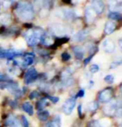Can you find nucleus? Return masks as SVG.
Segmentation results:
<instances>
[{"instance_id": "44", "label": "nucleus", "mask_w": 122, "mask_h": 127, "mask_svg": "<svg viewBox=\"0 0 122 127\" xmlns=\"http://www.w3.org/2000/svg\"><path fill=\"white\" fill-rule=\"evenodd\" d=\"M119 44H120V46H121V49H122V38H121V39H120V41H119Z\"/></svg>"}, {"instance_id": "46", "label": "nucleus", "mask_w": 122, "mask_h": 127, "mask_svg": "<svg viewBox=\"0 0 122 127\" xmlns=\"http://www.w3.org/2000/svg\"><path fill=\"white\" fill-rule=\"evenodd\" d=\"M45 127H51V126H50V124H47L46 126H45Z\"/></svg>"}, {"instance_id": "33", "label": "nucleus", "mask_w": 122, "mask_h": 127, "mask_svg": "<svg viewBox=\"0 0 122 127\" xmlns=\"http://www.w3.org/2000/svg\"><path fill=\"white\" fill-rule=\"evenodd\" d=\"M61 58H62V61L66 62V61H68V60H70L71 55L69 54L68 52H63V53L61 54Z\"/></svg>"}, {"instance_id": "20", "label": "nucleus", "mask_w": 122, "mask_h": 127, "mask_svg": "<svg viewBox=\"0 0 122 127\" xmlns=\"http://www.w3.org/2000/svg\"><path fill=\"white\" fill-rule=\"evenodd\" d=\"M108 18L113 21H116V20L118 21V20H121L122 18V15L119 13V12L111 11V12H110L108 14Z\"/></svg>"}, {"instance_id": "43", "label": "nucleus", "mask_w": 122, "mask_h": 127, "mask_svg": "<svg viewBox=\"0 0 122 127\" xmlns=\"http://www.w3.org/2000/svg\"><path fill=\"white\" fill-rule=\"evenodd\" d=\"M92 56H93V55H92V56L88 57L87 59H86V60H85V65H87V64L88 63V62H89L91 61V60H92Z\"/></svg>"}, {"instance_id": "37", "label": "nucleus", "mask_w": 122, "mask_h": 127, "mask_svg": "<svg viewBox=\"0 0 122 127\" xmlns=\"http://www.w3.org/2000/svg\"><path fill=\"white\" fill-rule=\"evenodd\" d=\"M12 3H13V2H12L11 0H3V7H4V8H9Z\"/></svg>"}, {"instance_id": "45", "label": "nucleus", "mask_w": 122, "mask_h": 127, "mask_svg": "<svg viewBox=\"0 0 122 127\" xmlns=\"http://www.w3.org/2000/svg\"><path fill=\"white\" fill-rule=\"evenodd\" d=\"M93 84H94V82H93V81H90V88L93 87Z\"/></svg>"}, {"instance_id": "48", "label": "nucleus", "mask_w": 122, "mask_h": 127, "mask_svg": "<svg viewBox=\"0 0 122 127\" xmlns=\"http://www.w3.org/2000/svg\"><path fill=\"white\" fill-rule=\"evenodd\" d=\"M11 1H12V2H13V1H14V0H11Z\"/></svg>"}, {"instance_id": "24", "label": "nucleus", "mask_w": 122, "mask_h": 127, "mask_svg": "<svg viewBox=\"0 0 122 127\" xmlns=\"http://www.w3.org/2000/svg\"><path fill=\"white\" fill-rule=\"evenodd\" d=\"M98 107H99V104H98V102L95 101V100H93V101L90 102L87 105V109L90 112L95 111L98 109Z\"/></svg>"}, {"instance_id": "26", "label": "nucleus", "mask_w": 122, "mask_h": 127, "mask_svg": "<svg viewBox=\"0 0 122 127\" xmlns=\"http://www.w3.org/2000/svg\"><path fill=\"white\" fill-rule=\"evenodd\" d=\"M73 73V70L71 68H67L66 69L65 71H63L62 73H61V77L64 80V79H66L68 77H71V75Z\"/></svg>"}, {"instance_id": "31", "label": "nucleus", "mask_w": 122, "mask_h": 127, "mask_svg": "<svg viewBox=\"0 0 122 127\" xmlns=\"http://www.w3.org/2000/svg\"><path fill=\"white\" fill-rule=\"evenodd\" d=\"M122 65V59L121 60H118V61H115L113 62L111 64V66H110V68L113 69V68H116L117 66Z\"/></svg>"}, {"instance_id": "49", "label": "nucleus", "mask_w": 122, "mask_h": 127, "mask_svg": "<svg viewBox=\"0 0 122 127\" xmlns=\"http://www.w3.org/2000/svg\"><path fill=\"white\" fill-rule=\"evenodd\" d=\"M121 127H122V124H121Z\"/></svg>"}, {"instance_id": "9", "label": "nucleus", "mask_w": 122, "mask_h": 127, "mask_svg": "<svg viewBox=\"0 0 122 127\" xmlns=\"http://www.w3.org/2000/svg\"><path fill=\"white\" fill-rule=\"evenodd\" d=\"M112 96V90L110 88H106L103 91H101L99 94V100L102 103L109 102L111 100Z\"/></svg>"}, {"instance_id": "39", "label": "nucleus", "mask_w": 122, "mask_h": 127, "mask_svg": "<svg viewBox=\"0 0 122 127\" xmlns=\"http://www.w3.org/2000/svg\"><path fill=\"white\" fill-rule=\"evenodd\" d=\"M84 95H85V90H81V91H79L78 93L76 94V98H82V97H84Z\"/></svg>"}, {"instance_id": "47", "label": "nucleus", "mask_w": 122, "mask_h": 127, "mask_svg": "<svg viewBox=\"0 0 122 127\" xmlns=\"http://www.w3.org/2000/svg\"><path fill=\"white\" fill-rule=\"evenodd\" d=\"M121 93H122V85H121Z\"/></svg>"}, {"instance_id": "38", "label": "nucleus", "mask_w": 122, "mask_h": 127, "mask_svg": "<svg viewBox=\"0 0 122 127\" xmlns=\"http://www.w3.org/2000/svg\"><path fill=\"white\" fill-rule=\"evenodd\" d=\"M39 96V93L37 92H31V94L29 95V98L30 99H34V98H37Z\"/></svg>"}, {"instance_id": "19", "label": "nucleus", "mask_w": 122, "mask_h": 127, "mask_svg": "<svg viewBox=\"0 0 122 127\" xmlns=\"http://www.w3.org/2000/svg\"><path fill=\"white\" fill-rule=\"evenodd\" d=\"M12 22V17L9 13H3L0 15V23L3 25H9Z\"/></svg>"}, {"instance_id": "36", "label": "nucleus", "mask_w": 122, "mask_h": 127, "mask_svg": "<svg viewBox=\"0 0 122 127\" xmlns=\"http://www.w3.org/2000/svg\"><path fill=\"white\" fill-rule=\"evenodd\" d=\"M22 124L23 127H29V123H28V119L25 116H22Z\"/></svg>"}, {"instance_id": "32", "label": "nucleus", "mask_w": 122, "mask_h": 127, "mask_svg": "<svg viewBox=\"0 0 122 127\" xmlns=\"http://www.w3.org/2000/svg\"><path fill=\"white\" fill-rule=\"evenodd\" d=\"M104 81H106V83L111 84V83H113V81H114V76L112 75H107L104 77Z\"/></svg>"}, {"instance_id": "22", "label": "nucleus", "mask_w": 122, "mask_h": 127, "mask_svg": "<svg viewBox=\"0 0 122 127\" xmlns=\"http://www.w3.org/2000/svg\"><path fill=\"white\" fill-rule=\"evenodd\" d=\"M49 112L47 111H45V110H42V111H39L37 113V116L39 118L40 121H46L49 117Z\"/></svg>"}, {"instance_id": "6", "label": "nucleus", "mask_w": 122, "mask_h": 127, "mask_svg": "<svg viewBox=\"0 0 122 127\" xmlns=\"http://www.w3.org/2000/svg\"><path fill=\"white\" fill-rule=\"evenodd\" d=\"M118 106V102L116 100H112L110 103H108L107 105H106L103 108V111L104 113L108 116H111L115 115V112H116V110Z\"/></svg>"}, {"instance_id": "1", "label": "nucleus", "mask_w": 122, "mask_h": 127, "mask_svg": "<svg viewBox=\"0 0 122 127\" xmlns=\"http://www.w3.org/2000/svg\"><path fill=\"white\" fill-rule=\"evenodd\" d=\"M16 13L19 18L23 21H31L34 18V10L31 3L27 2H20L16 8Z\"/></svg>"}, {"instance_id": "12", "label": "nucleus", "mask_w": 122, "mask_h": 127, "mask_svg": "<svg viewBox=\"0 0 122 127\" xmlns=\"http://www.w3.org/2000/svg\"><path fill=\"white\" fill-rule=\"evenodd\" d=\"M89 35V30L88 29H83L78 32L77 33H76L73 36V41L74 42H82L84 41L86 38L88 37Z\"/></svg>"}, {"instance_id": "29", "label": "nucleus", "mask_w": 122, "mask_h": 127, "mask_svg": "<svg viewBox=\"0 0 122 127\" xmlns=\"http://www.w3.org/2000/svg\"><path fill=\"white\" fill-rule=\"evenodd\" d=\"M99 66L96 65V64H92V66H91V67H90V71H91V73H92V74H95V73H96L98 72V71H99Z\"/></svg>"}, {"instance_id": "13", "label": "nucleus", "mask_w": 122, "mask_h": 127, "mask_svg": "<svg viewBox=\"0 0 122 127\" xmlns=\"http://www.w3.org/2000/svg\"><path fill=\"white\" fill-rule=\"evenodd\" d=\"M95 16H96V13H95V11L93 10V8L92 7H88V8L86 9L85 11V17L86 19H87V23H92L93 21L95 20Z\"/></svg>"}, {"instance_id": "17", "label": "nucleus", "mask_w": 122, "mask_h": 127, "mask_svg": "<svg viewBox=\"0 0 122 127\" xmlns=\"http://www.w3.org/2000/svg\"><path fill=\"white\" fill-rule=\"evenodd\" d=\"M72 51L74 52V55H75V57H76V59L81 60V59H82L83 57H84L85 50H84V48H83V47H78V46L74 47L73 48H72Z\"/></svg>"}, {"instance_id": "30", "label": "nucleus", "mask_w": 122, "mask_h": 127, "mask_svg": "<svg viewBox=\"0 0 122 127\" xmlns=\"http://www.w3.org/2000/svg\"><path fill=\"white\" fill-rule=\"evenodd\" d=\"M99 122H100V125L101 127H109L110 125H111V122L109 121V120H106V119L99 121Z\"/></svg>"}, {"instance_id": "21", "label": "nucleus", "mask_w": 122, "mask_h": 127, "mask_svg": "<svg viewBox=\"0 0 122 127\" xmlns=\"http://www.w3.org/2000/svg\"><path fill=\"white\" fill-rule=\"evenodd\" d=\"M23 110L26 112V113H28V115H29V116H32L33 115V107L29 102L23 103Z\"/></svg>"}, {"instance_id": "41", "label": "nucleus", "mask_w": 122, "mask_h": 127, "mask_svg": "<svg viewBox=\"0 0 122 127\" xmlns=\"http://www.w3.org/2000/svg\"><path fill=\"white\" fill-rule=\"evenodd\" d=\"M77 111H78V114L79 116H80L81 117V116H82V105L80 104L78 105V108H77Z\"/></svg>"}, {"instance_id": "8", "label": "nucleus", "mask_w": 122, "mask_h": 127, "mask_svg": "<svg viewBox=\"0 0 122 127\" xmlns=\"http://www.w3.org/2000/svg\"><path fill=\"white\" fill-rule=\"evenodd\" d=\"M92 8L95 13L97 14H101L104 12L105 3L102 0H92Z\"/></svg>"}, {"instance_id": "35", "label": "nucleus", "mask_w": 122, "mask_h": 127, "mask_svg": "<svg viewBox=\"0 0 122 127\" xmlns=\"http://www.w3.org/2000/svg\"><path fill=\"white\" fill-rule=\"evenodd\" d=\"M116 116L118 117H122V107L121 106H119L117 107L116 110V112H115Z\"/></svg>"}, {"instance_id": "15", "label": "nucleus", "mask_w": 122, "mask_h": 127, "mask_svg": "<svg viewBox=\"0 0 122 127\" xmlns=\"http://www.w3.org/2000/svg\"><path fill=\"white\" fill-rule=\"evenodd\" d=\"M7 125L10 127H22L20 121L13 115H10L7 119Z\"/></svg>"}, {"instance_id": "42", "label": "nucleus", "mask_w": 122, "mask_h": 127, "mask_svg": "<svg viewBox=\"0 0 122 127\" xmlns=\"http://www.w3.org/2000/svg\"><path fill=\"white\" fill-rule=\"evenodd\" d=\"M7 76H4V75H0V81H6L7 80Z\"/></svg>"}, {"instance_id": "3", "label": "nucleus", "mask_w": 122, "mask_h": 127, "mask_svg": "<svg viewBox=\"0 0 122 127\" xmlns=\"http://www.w3.org/2000/svg\"><path fill=\"white\" fill-rule=\"evenodd\" d=\"M23 53L21 51L16 49H9L5 50L3 48H0V59H8L12 60L14 57L21 56Z\"/></svg>"}, {"instance_id": "18", "label": "nucleus", "mask_w": 122, "mask_h": 127, "mask_svg": "<svg viewBox=\"0 0 122 127\" xmlns=\"http://www.w3.org/2000/svg\"><path fill=\"white\" fill-rule=\"evenodd\" d=\"M40 42H42V44L45 45V46H50V45H52L54 42L53 39L51 36L46 34V33H43V35L41 37Z\"/></svg>"}, {"instance_id": "50", "label": "nucleus", "mask_w": 122, "mask_h": 127, "mask_svg": "<svg viewBox=\"0 0 122 127\" xmlns=\"http://www.w3.org/2000/svg\"><path fill=\"white\" fill-rule=\"evenodd\" d=\"M0 75H1V73H0Z\"/></svg>"}, {"instance_id": "14", "label": "nucleus", "mask_w": 122, "mask_h": 127, "mask_svg": "<svg viewBox=\"0 0 122 127\" xmlns=\"http://www.w3.org/2000/svg\"><path fill=\"white\" fill-rule=\"evenodd\" d=\"M116 29V23L113 21H108L105 25V33L106 35H111Z\"/></svg>"}, {"instance_id": "4", "label": "nucleus", "mask_w": 122, "mask_h": 127, "mask_svg": "<svg viewBox=\"0 0 122 127\" xmlns=\"http://www.w3.org/2000/svg\"><path fill=\"white\" fill-rule=\"evenodd\" d=\"M56 16L61 19H72L75 16L74 12L69 8H61L56 11Z\"/></svg>"}, {"instance_id": "16", "label": "nucleus", "mask_w": 122, "mask_h": 127, "mask_svg": "<svg viewBox=\"0 0 122 127\" xmlns=\"http://www.w3.org/2000/svg\"><path fill=\"white\" fill-rule=\"evenodd\" d=\"M33 61H34V55H33V53H27L24 56V58H23V67L25 68L32 65L33 63Z\"/></svg>"}, {"instance_id": "11", "label": "nucleus", "mask_w": 122, "mask_h": 127, "mask_svg": "<svg viewBox=\"0 0 122 127\" xmlns=\"http://www.w3.org/2000/svg\"><path fill=\"white\" fill-rule=\"evenodd\" d=\"M51 29L52 32L56 35L62 36L66 32V28L62 24H59V23H55L52 26Z\"/></svg>"}, {"instance_id": "28", "label": "nucleus", "mask_w": 122, "mask_h": 127, "mask_svg": "<svg viewBox=\"0 0 122 127\" xmlns=\"http://www.w3.org/2000/svg\"><path fill=\"white\" fill-rule=\"evenodd\" d=\"M74 83V79L72 77H68L66 79L63 80V84L65 85V87H71Z\"/></svg>"}, {"instance_id": "40", "label": "nucleus", "mask_w": 122, "mask_h": 127, "mask_svg": "<svg viewBox=\"0 0 122 127\" xmlns=\"http://www.w3.org/2000/svg\"><path fill=\"white\" fill-rule=\"evenodd\" d=\"M48 99H49V100H51L53 103L58 102V100H59V98H58V97H57V96H48Z\"/></svg>"}, {"instance_id": "2", "label": "nucleus", "mask_w": 122, "mask_h": 127, "mask_svg": "<svg viewBox=\"0 0 122 127\" xmlns=\"http://www.w3.org/2000/svg\"><path fill=\"white\" fill-rule=\"evenodd\" d=\"M43 32L41 29H32L28 31L25 33V38L27 40V42L30 46H36L40 42L41 37L43 35Z\"/></svg>"}, {"instance_id": "10", "label": "nucleus", "mask_w": 122, "mask_h": 127, "mask_svg": "<svg viewBox=\"0 0 122 127\" xmlns=\"http://www.w3.org/2000/svg\"><path fill=\"white\" fill-rule=\"evenodd\" d=\"M102 48L106 53H113L116 50V44L111 39L107 38L102 43Z\"/></svg>"}, {"instance_id": "23", "label": "nucleus", "mask_w": 122, "mask_h": 127, "mask_svg": "<svg viewBox=\"0 0 122 127\" xmlns=\"http://www.w3.org/2000/svg\"><path fill=\"white\" fill-rule=\"evenodd\" d=\"M121 5V3H120L118 0H109L108 1V7L111 10H115L117 8H119Z\"/></svg>"}, {"instance_id": "25", "label": "nucleus", "mask_w": 122, "mask_h": 127, "mask_svg": "<svg viewBox=\"0 0 122 127\" xmlns=\"http://www.w3.org/2000/svg\"><path fill=\"white\" fill-rule=\"evenodd\" d=\"M61 117L59 116H57L54 118V120L50 123V126L51 127H61Z\"/></svg>"}, {"instance_id": "34", "label": "nucleus", "mask_w": 122, "mask_h": 127, "mask_svg": "<svg viewBox=\"0 0 122 127\" xmlns=\"http://www.w3.org/2000/svg\"><path fill=\"white\" fill-rule=\"evenodd\" d=\"M89 127H101L99 121H92L89 123Z\"/></svg>"}, {"instance_id": "7", "label": "nucleus", "mask_w": 122, "mask_h": 127, "mask_svg": "<svg viewBox=\"0 0 122 127\" xmlns=\"http://www.w3.org/2000/svg\"><path fill=\"white\" fill-rule=\"evenodd\" d=\"M37 76H38L37 71V70H36L35 68L32 67V68L28 69L27 72L25 73V76H24L25 82L27 84L33 82L35 80H37Z\"/></svg>"}, {"instance_id": "5", "label": "nucleus", "mask_w": 122, "mask_h": 127, "mask_svg": "<svg viewBox=\"0 0 122 127\" xmlns=\"http://www.w3.org/2000/svg\"><path fill=\"white\" fill-rule=\"evenodd\" d=\"M76 106V99L75 98H69L68 100H66L65 103L63 105V111L66 115H71L72 113L74 108Z\"/></svg>"}, {"instance_id": "27", "label": "nucleus", "mask_w": 122, "mask_h": 127, "mask_svg": "<svg viewBox=\"0 0 122 127\" xmlns=\"http://www.w3.org/2000/svg\"><path fill=\"white\" fill-rule=\"evenodd\" d=\"M47 105H48V102H47V100L46 99L41 100L40 101L37 103V109L39 110V111H42V110Z\"/></svg>"}]
</instances>
